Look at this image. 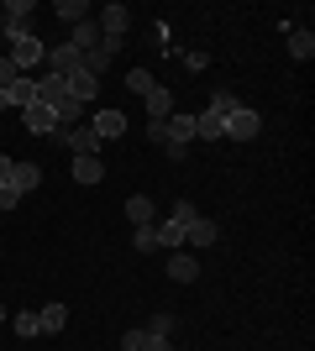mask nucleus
<instances>
[{
  "label": "nucleus",
  "instance_id": "22",
  "mask_svg": "<svg viewBox=\"0 0 315 351\" xmlns=\"http://www.w3.org/2000/svg\"><path fill=\"white\" fill-rule=\"evenodd\" d=\"M152 231H158V247L179 252V241H184V231H189V226H174V220H163V226H152Z\"/></svg>",
  "mask_w": 315,
  "mask_h": 351
},
{
  "label": "nucleus",
  "instance_id": "3",
  "mask_svg": "<svg viewBox=\"0 0 315 351\" xmlns=\"http://www.w3.org/2000/svg\"><path fill=\"white\" fill-rule=\"evenodd\" d=\"M257 132H263V116H257V110H247V105H237V110H231V121H226V142H253Z\"/></svg>",
  "mask_w": 315,
  "mask_h": 351
},
{
  "label": "nucleus",
  "instance_id": "19",
  "mask_svg": "<svg viewBox=\"0 0 315 351\" xmlns=\"http://www.w3.org/2000/svg\"><path fill=\"white\" fill-rule=\"evenodd\" d=\"M53 16H58V21H69V27H79V21H90V5H84V0H63V5H53Z\"/></svg>",
  "mask_w": 315,
  "mask_h": 351
},
{
  "label": "nucleus",
  "instance_id": "2",
  "mask_svg": "<svg viewBox=\"0 0 315 351\" xmlns=\"http://www.w3.org/2000/svg\"><path fill=\"white\" fill-rule=\"evenodd\" d=\"M47 58V43L32 32V37H16L11 43V63H16V73H27V69H37V63Z\"/></svg>",
  "mask_w": 315,
  "mask_h": 351
},
{
  "label": "nucleus",
  "instance_id": "17",
  "mask_svg": "<svg viewBox=\"0 0 315 351\" xmlns=\"http://www.w3.org/2000/svg\"><path fill=\"white\" fill-rule=\"evenodd\" d=\"M5 95H11V110H27V105L37 100V79H27V73H21V79H16Z\"/></svg>",
  "mask_w": 315,
  "mask_h": 351
},
{
  "label": "nucleus",
  "instance_id": "10",
  "mask_svg": "<svg viewBox=\"0 0 315 351\" xmlns=\"http://www.w3.org/2000/svg\"><path fill=\"white\" fill-rule=\"evenodd\" d=\"M63 84H69V95H74L79 105H90L95 95H100V79H95V73H84V69H74L69 79H63Z\"/></svg>",
  "mask_w": 315,
  "mask_h": 351
},
{
  "label": "nucleus",
  "instance_id": "30",
  "mask_svg": "<svg viewBox=\"0 0 315 351\" xmlns=\"http://www.w3.org/2000/svg\"><path fill=\"white\" fill-rule=\"evenodd\" d=\"M11 168H16V162L5 158V152H0V184H11Z\"/></svg>",
  "mask_w": 315,
  "mask_h": 351
},
{
  "label": "nucleus",
  "instance_id": "16",
  "mask_svg": "<svg viewBox=\"0 0 315 351\" xmlns=\"http://www.w3.org/2000/svg\"><path fill=\"white\" fill-rule=\"evenodd\" d=\"M63 325H69V309H63V304H47V309H37V330H43V336H58Z\"/></svg>",
  "mask_w": 315,
  "mask_h": 351
},
{
  "label": "nucleus",
  "instance_id": "9",
  "mask_svg": "<svg viewBox=\"0 0 315 351\" xmlns=\"http://www.w3.org/2000/svg\"><path fill=\"white\" fill-rule=\"evenodd\" d=\"M95 21H100L105 37H126V27H132V11H126V5H105Z\"/></svg>",
  "mask_w": 315,
  "mask_h": 351
},
{
  "label": "nucleus",
  "instance_id": "11",
  "mask_svg": "<svg viewBox=\"0 0 315 351\" xmlns=\"http://www.w3.org/2000/svg\"><path fill=\"white\" fill-rule=\"evenodd\" d=\"M100 37H105V32H100V21L90 16V21H79V27H74L69 47H74V53H95V47H100Z\"/></svg>",
  "mask_w": 315,
  "mask_h": 351
},
{
  "label": "nucleus",
  "instance_id": "7",
  "mask_svg": "<svg viewBox=\"0 0 315 351\" xmlns=\"http://www.w3.org/2000/svg\"><path fill=\"white\" fill-rule=\"evenodd\" d=\"M11 189L21 194V199H27L32 189H43V168H37V162H16L11 168Z\"/></svg>",
  "mask_w": 315,
  "mask_h": 351
},
{
  "label": "nucleus",
  "instance_id": "14",
  "mask_svg": "<svg viewBox=\"0 0 315 351\" xmlns=\"http://www.w3.org/2000/svg\"><path fill=\"white\" fill-rule=\"evenodd\" d=\"M163 132H168V142L189 147V142H195V116H184V110H174V116L163 121Z\"/></svg>",
  "mask_w": 315,
  "mask_h": 351
},
{
  "label": "nucleus",
  "instance_id": "29",
  "mask_svg": "<svg viewBox=\"0 0 315 351\" xmlns=\"http://www.w3.org/2000/svg\"><path fill=\"white\" fill-rule=\"evenodd\" d=\"M16 205H21V194H16L11 184H0V210H16Z\"/></svg>",
  "mask_w": 315,
  "mask_h": 351
},
{
  "label": "nucleus",
  "instance_id": "27",
  "mask_svg": "<svg viewBox=\"0 0 315 351\" xmlns=\"http://www.w3.org/2000/svg\"><path fill=\"white\" fill-rule=\"evenodd\" d=\"M168 220H174V226H189V220H200V210L189 205V199H179V205H174V215H168Z\"/></svg>",
  "mask_w": 315,
  "mask_h": 351
},
{
  "label": "nucleus",
  "instance_id": "15",
  "mask_svg": "<svg viewBox=\"0 0 315 351\" xmlns=\"http://www.w3.org/2000/svg\"><path fill=\"white\" fill-rule=\"evenodd\" d=\"M148 116L152 121H168V116H174V89H163V84L148 89Z\"/></svg>",
  "mask_w": 315,
  "mask_h": 351
},
{
  "label": "nucleus",
  "instance_id": "25",
  "mask_svg": "<svg viewBox=\"0 0 315 351\" xmlns=\"http://www.w3.org/2000/svg\"><path fill=\"white\" fill-rule=\"evenodd\" d=\"M152 84H158V79H152L148 69H132V73H126V89H132V95H142V100H148V89H152Z\"/></svg>",
  "mask_w": 315,
  "mask_h": 351
},
{
  "label": "nucleus",
  "instance_id": "20",
  "mask_svg": "<svg viewBox=\"0 0 315 351\" xmlns=\"http://www.w3.org/2000/svg\"><path fill=\"white\" fill-rule=\"evenodd\" d=\"M100 178H105L100 158H74V184H100Z\"/></svg>",
  "mask_w": 315,
  "mask_h": 351
},
{
  "label": "nucleus",
  "instance_id": "12",
  "mask_svg": "<svg viewBox=\"0 0 315 351\" xmlns=\"http://www.w3.org/2000/svg\"><path fill=\"white\" fill-rule=\"evenodd\" d=\"M184 241H189V247H215V241H221V226H215V220H189V231H184Z\"/></svg>",
  "mask_w": 315,
  "mask_h": 351
},
{
  "label": "nucleus",
  "instance_id": "13",
  "mask_svg": "<svg viewBox=\"0 0 315 351\" xmlns=\"http://www.w3.org/2000/svg\"><path fill=\"white\" fill-rule=\"evenodd\" d=\"M168 278H174V283H195V278H200V257L174 252V257H168Z\"/></svg>",
  "mask_w": 315,
  "mask_h": 351
},
{
  "label": "nucleus",
  "instance_id": "23",
  "mask_svg": "<svg viewBox=\"0 0 315 351\" xmlns=\"http://www.w3.org/2000/svg\"><path fill=\"white\" fill-rule=\"evenodd\" d=\"M174 325H179V320H174V309H158L142 330H148V336H168V341H174Z\"/></svg>",
  "mask_w": 315,
  "mask_h": 351
},
{
  "label": "nucleus",
  "instance_id": "4",
  "mask_svg": "<svg viewBox=\"0 0 315 351\" xmlns=\"http://www.w3.org/2000/svg\"><path fill=\"white\" fill-rule=\"evenodd\" d=\"M32 21H37V5H32V0H11V5H5V37H32Z\"/></svg>",
  "mask_w": 315,
  "mask_h": 351
},
{
  "label": "nucleus",
  "instance_id": "8",
  "mask_svg": "<svg viewBox=\"0 0 315 351\" xmlns=\"http://www.w3.org/2000/svg\"><path fill=\"white\" fill-rule=\"evenodd\" d=\"M121 351H174V341L148 336V330H126V336H121Z\"/></svg>",
  "mask_w": 315,
  "mask_h": 351
},
{
  "label": "nucleus",
  "instance_id": "21",
  "mask_svg": "<svg viewBox=\"0 0 315 351\" xmlns=\"http://www.w3.org/2000/svg\"><path fill=\"white\" fill-rule=\"evenodd\" d=\"M289 53H294V58H315V37H310V32H305V27H294V32H289Z\"/></svg>",
  "mask_w": 315,
  "mask_h": 351
},
{
  "label": "nucleus",
  "instance_id": "28",
  "mask_svg": "<svg viewBox=\"0 0 315 351\" xmlns=\"http://www.w3.org/2000/svg\"><path fill=\"white\" fill-rule=\"evenodd\" d=\"M16 79H21V73H16V63H11V58H0V89H11Z\"/></svg>",
  "mask_w": 315,
  "mask_h": 351
},
{
  "label": "nucleus",
  "instance_id": "6",
  "mask_svg": "<svg viewBox=\"0 0 315 351\" xmlns=\"http://www.w3.org/2000/svg\"><path fill=\"white\" fill-rule=\"evenodd\" d=\"M90 132L100 136V142H116V136L126 132V116H121V110H95V121H90Z\"/></svg>",
  "mask_w": 315,
  "mask_h": 351
},
{
  "label": "nucleus",
  "instance_id": "18",
  "mask_svg": "<svg viewBox=\"0 0 315 351\" xmlns=\"http://www.w3.org/2000/svg\"><path fill=\"white\" fill-rule=\"evenodd\" d=\"M152 215H158V210H152L148 194H132V199H126V220H132V226H152Z\"/></svg>",
  "mask_w": 315,
  "mask_h": 351
},
{
  "label": "nucleus",
  "instance_id": "32",
  "mask_svg": "<svg viewBox=\"0 0 315 351\" xmlns=\"http://www.w3.org/2000/svg\"><path fill=\"white\" fill-rule=\"evenodd\" d=\"M0 320H5V304H0Z\"/></svg>",
  "mask_w": 315,
  "mask_h": 351
},
{
  "label": "nucleus",
  "instance_id": "26",
  "mask_svg": "<svg viewBox=\"0 0 315 351\" xmlns=\"http://www.w3.org/2000/svg\"><path fill=\"white\" fill-rule=\"evenodd\" d=\"M132 247L137 252H158V231H152V226H137V231H132Z\"/></svg>",
  "mask_w": 315,
  "mask_h": 351
},
{
  "label": "nucleus",
  "instance_id": "31",
  "mask_svg": "<svg viewBox=\"0 0 315 351\" xmlns=\"http://www.w3.org/2000/svg\"><path fill=\"white\" fill-rule=\"evenodd\" d=\"M5 110H11V95H5V89H0V116H5Z\"/></svg>",
  "mask_w": 315,
  "mask_h": 351
},
{
  "label": "nucleus",
  "instance_id": "1",
  "mask_svg": "<svg viewBox=\"0 0 315 351\" xmlns=\"http://www.w3.org/2000/svg\"><path fill=\"white\" fill-rule=\"evenodd\" d=\"M237 95H210V105L195 116V136H205V142H226V121H231V110H237Z\"/></svg>",
  "mask_w": 315,
  "mask_h": 351
},
{
  "label": "nucleus",
  "instance_id": "24",
  "mask_svg": "<svg viewBox=\"0 0 315 351\" xmlns=\"http://www.w3.org/2000/svg\"><path fill=\"white\" fill-rule=\"evenodd\" d=\"M16 336H21V341H32V336H43V330H37V309H21V315H16Z\"/></svg>",
  "mask_w": 315,
  "mask_h": 351
},
{
  "label": "nucleus",
  "instance_id": "5",
  "mask_svg": "<svg viewBox=\"0 0 315 351\" xmlns=\"http://www.w3.org/2000/svg\"><path fill=\"white\" fill-rule=\"evenodd\" d=\"M21 121H27L32 136H53V132H58V121H53V110H47L43 100H32L27 110H21Z\"/></svg>",
  "mask_w": 315,
  "mask_h": 351
}]
</instances>
